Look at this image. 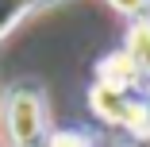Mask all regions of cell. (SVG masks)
<instances>
[{"label": "cell", "mask_w": 150, "mask_h": 147, "mask_svg": "<svg viewBox=\"0 0 150 147\" xmlns=\"http://www.w3.org/2000/svg\"><path fill=\"white\" fill-rule=\"evenodd\" d=\"M0 128H4L8 147H42L46 143L50 108H46V89L39 81L23 77L0 93Z\"/></svg>", "instance_id": "obj_1"}, {"label": "cell", "mask_w": 150, "mask_h": 147, "mask_svg": "<svg viewBox=\"0 0 150 147\" xmlns=\"http://www.w3.org/2000/svg\"><path fill=\"white\" fill-rule=\"evenodd\" d=\"M135 105H139V93H119V89H108L100 81L88 85V108H93L104 124H112V128L127 132L131 116H135Z\"/></svg>", "instance_id": "obj_2"}, {"label": "cell", "mask_w": 150, "mask_h": 147, "mask_svg": "<svg viewBox=\"0 0 150 147\" xmlns=\"http://www.w3.org/2000/svg\"><path fill=\"white\" fill-rule=\"evenodd\" d=\"M93 81L108 85V89H119V93H139L142 89V74L135 70V62L123 54V50H108L96 58V66H93Z\"/></svg>", "instance_id": "obj_3"}, {"label": "cell", "mask_w": 150, "mask_h": 147, "mask_svg": "<svg viewBox=\"0 0 150 147\" xmlns=\"http://www.w3.org/2000/svg\"><path fill=\"white\" fill-rule=\"evenodd\" d=\"M62 4H73V0H0V43H4L23 19L31 16H42V12H54Z\"/></svg>", "instance_id": "obj_4"}, {"label": "cell", "mask_w": 150, "mask_h": 147, "mask_svg": "<svg viewBox=\"0 0 150 147\" xmlns=\"http://www.w3.org/2000/svg\"><path fill=\"white\" fill-rule=\"evenodd\" d=\"M123 50L131 62H135V70L142 74V81L150 77V16H139V19H131L127 23V31H123Z\"/></svg>", "instance_id": "obj_5"}, {"label": "cell", "mask_w": 150, "mask_h": 147, "mask_svg": "<svg viewBox=\"0 0 150 147\" xmlns=\"http://www.w3.org/2000/svg\"><path fill=\"white\" fill-rule=\"evenodd\" d=\"M42 147H96V136L81 128H62V132H50Z\"/></svg>", "instance_id": "obj_6"}, {"label": "cell", "mask_w": 150, "mask_h": 147, "mask_svg": "<svg viewBox=\"0 0 150 147\" xmlns=\"http://www.w3.org/2000/svg\"><path fill=\"white\" fill-rule=\"evenodd\" d=\"M104 4H108L112 12H119L127 23L139 19V16H150V0H104Z\"/></svg>", "instance_id": "obj_7"}]
</instances>
